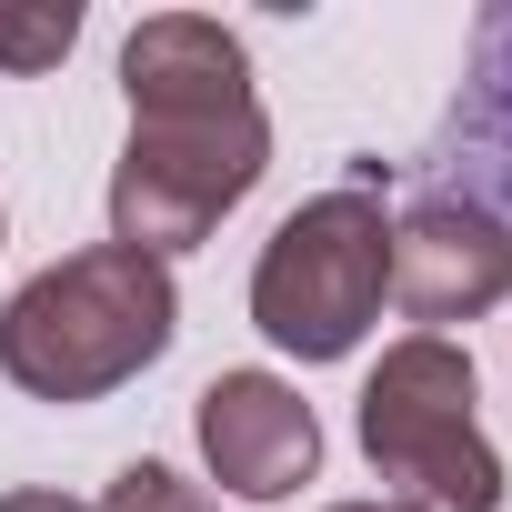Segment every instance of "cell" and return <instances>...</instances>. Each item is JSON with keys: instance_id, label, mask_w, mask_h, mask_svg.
Here are the masks:
<instances>
[{"instance_id": "obj_1", "label": "cell", "mask_w": 512, "mask_h": 512, "mask_svg": "<svg viewBox=\"0 0 512 512\" xmlns=\"http://www.w3.org/2000/svg\"><path fill=\"white\" fill-rule=\"evenodd\" d=\"M181 332V292L171 262L121 241H91L71 262H51L41 282H21L0 302V372L31 402H101L131 372H151Z\"/></svg>"}, {"instance_id": "obj_2", "label": "cell", "mask_w": 512, "mask_h": 512, "mask_svg": "<svg viewBox=\"0 0 512 512\" xmlns=\"http://www.w3.org/2000/svg\"><path fill=\"white\" fill-rule=\"evenodd\" d=\"M382 292H392V221H382L372 181L302 201L251 262V322L302 362H342L372 332Z\"/></svg>"}, {"instance_id": "obj_3", "label": "cell", "mask_w": 512, "mask_h": 512, "mask_svg": "<svg viewBox=\"0 0 512 512\" xmlns=\"http://www.w3.org/2000/svg\"><path fill=\"white\" fill-rule=\"evenodd\" d=\"M362 452L422 512H502V452L472 422V362L442 332H412L362 382Z\"/></svg>"}, {"instance_id": "obj_4", "label": "cell", "mask_w": 512, "mask_h": 512, "mask_svg": "<svg viewBox=\"0 0 512 512\" xmlns=\"http://www.w3.org/2000/svg\"><path fill=\"white\" fill-rule=\"evenodd\" d=\"M272 171V121L251 111H181V121H131L121 171H111V241L121 251H171L211 241L231 201H251V181Z\"/></svg>"}, {"instance_id": "obj_5", "label": "cell", "mask_w": 512, "mask_h": 512, "mask_svg": "<svg viewBox=\"0 0 512 512\" xmlns=\"http://www.w3.org/2000/svg\"><path fill=\"white\" fill-rule=\"evenodd\" d=\"M392 292L412 322H482L492 302H512V231L452 191H422L392 221Z\"/></svg>"}, {"instance_id": "obj_6", "label": "cell", "mask_w": 512, "mask_h": 512, "mask_svg": "<svg viewBox=\"0 0 512 512\" xmlns=\"http://www.w3.org/2000/svg\"><path fill=\"white\" fill-rule=\"evenodd\" d=\"M201 462L241 502H292L322 462V422L282 372H221L201 382Z\"/></svg>"}, {"instance_id": "obj_7", "label": "cell", "mask_w": 512, "mask_h": 512, "mask_svg": "<svg viewBox=\"0 0 512 512\" xmlns=\"http://www.w3.org/2000/svg\"><path fill=\"white\" fill-rule=\"evenodd\" d=\"M432 191L472 201V211H512V0L472 21V71H462V101L432 141Z\"/></svg>"}, {"instance_id": "obj_8", "label": "cell", "mask_w": 512, "mask_h": 512, "mask_svg": "<svg viewBox=\"0 0 512 512\" xmlns=\"http://www.w3.org/2000/svg\"><path fill=\"white\" fill-rule=\"evenodd\" d=\"M121 91H131V121L251 111V51L201 11H161V21H141L121 41Z\"/></svg>"}, {"instance_id": "obj_9", "label": "cell", "mask_w": 512, "mask_h": 512, "mask_svg": "<svg viewBox=\"0 0 512 512\" xmlns=\"http://www.w3.org/2000/svg\"><path fill=\"white\" fill-rule=\"evenodd\" d=\"M81 41V0H0V71H61Z\"/></svg>"}, {"instance_id": "obj_10", "label": "cell", "mask_w": 512, "mask_h": 512, "mask_svg": "<svg viewBox=\"0 0 512 512\" xmlns=\"http://www.w3.org/2000/svg\"><path fill=\"white\" fill-rule=\"evenodd\" d=\"M101 512H211V502H201L171 462H131V472L111 482V502H101Z\"/></svg>"}, {"instance_id": "obj_11", "label": "cell", "mask_w": 512, "mask_h": 512, "mask_svg": "<svg viewBox=\"0 0 512 512\" xmlns=\"http://www.w3.org/2000/svg\"><path fill=\"white\" fill-rule=\"evenodd\" d=\"M0 512H91V502H71V492H0Z\"/></svg>"}, {"instance_id": "obj_12", "label": "cell", "mask_w": 512, "mask_h": 512, "mask_svg": "<svg viewBox=\"0 0 512 512\" xmlns=\"http://www.w3.org/2000/svg\"><path fill=\"white\" fill-rule=\"evenodd\" d=\"M332 512H422V502H332Z\"/></svg>"}]
</instances>
